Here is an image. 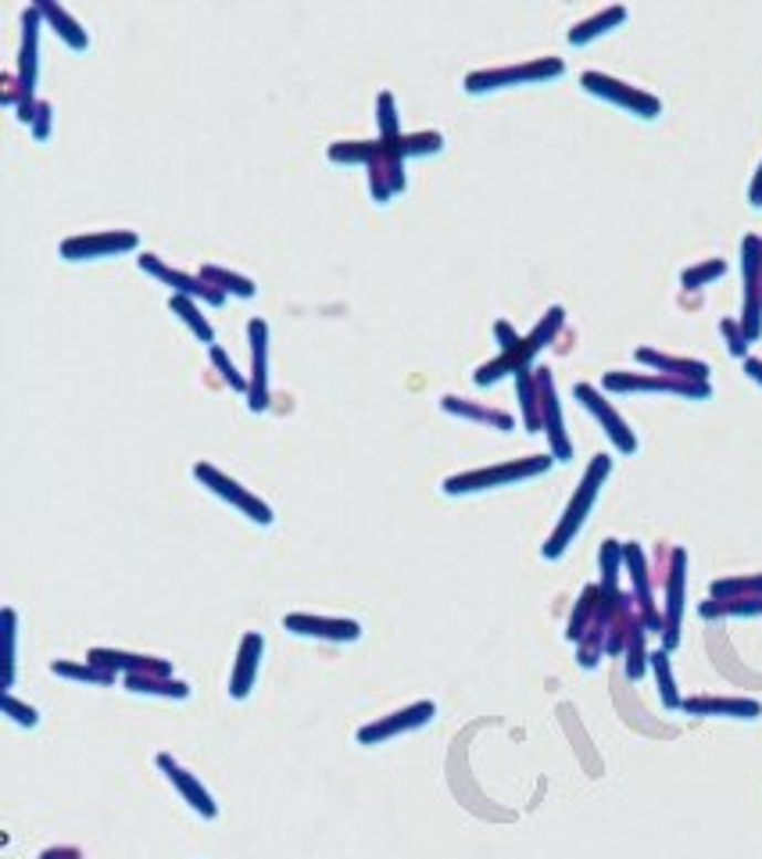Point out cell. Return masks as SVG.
I'll list each match as a JSON object with an SVG mask.
<instances>
[{"instance_id":"obj_1","label":"cell","mask_w":762,"mask_h":859,"mask_svg":"<svg viewBox=\"0 0 762 859\" xmlns=\"http://www.w3.org/2000/svg\"><path fill=\"white\" fill-rule=\"evenodd\" d=\"M608 473H613V459H608V455H594L591 465H587V473H584V480H581V488L573 491V499H570L566 512H562L559 526L552 531V537L544 541L541 555H544L547 563L562 559V555H566V548L576 541V534L584 531V523H587V516H591L594 502H598V494H602V488H605Z\"/></svg>"},{"instance_id":"obj_38","label":"cell","mask_w":762,"mask_h":859,"mask_svg":"<svg viewBox=\"0 0 762 859\" xmlns=\"http://www.w3.org/2000/svg\"><path fill=\"white\" fill-rule=\"evenodd\" d=\"M376 108H379V137H384V144H398L401 140V126H398V112H394V94H390V90L379 94Z\"/></svg>"},{"instance_id":"obj_16","label":"cell","mask_w":762,"mask_h":859,"mask_svg":"<svg viewBox=\"0 0 762 859\" xmlns=\"http://www.w3.org/2000/svg\"><path fill=\"white\" fill-rule=\"evenodd\" d=\"M136 262H140L144 273L158 276L161 283H169L173 294L194 297V301H208V305H222V301H226V294L219 291V286H211L205 276H187V273H179V269H169L158 259V254H140Z\"/></svg>"},{"instance_id":"obj_4","label":"cell","mask_w":762,"mask_h":859,"mask_svg":"<svg viewBox=\"0 0 762 859\" xmlns=\"http://www.w3.org/2000/svg\"><path fill=\"white\" fill-rule=\"evenodd\" d=\"M562 72H566V62H562V57H533V62H523V65L469 72L466 75V94H491V90H505V86L547 83V80H559Z\"/></svg>"},{"instance_id":"obj_6","label":"cell","mask_w":762,"mask_h":859,"mask_svg":"<svg viewBox=\"0 0 762 859\" xmlns=\"http://www.w3.org/2000/svg\"><path fill=\"white\" fill-rule=\"evenodd\" d=\"M581 86L591 97H602V101L616 104V108L630 112L637 118H659L662 115L659 97H651V94H645V90H637V86L623 83V80H613V75H605V72H584Z\"/></svg>"},{"instance_id":"obj_36","label":"cell","mask_w":762,"mask_h":859,"mask_svg":"<svg viewBox=\"0 0 762 859\" xmlns=\"http://www.w3.org/2000/svg\"><path fill=\"white\" fill-rule=\"evenodd\" d=\"M201 276H205L211 286H219L222 294H226V291L237 294V297H254V294H258L254 280L237 276V273H226V269H219V265H201Z\"/></svg>"},{"instance_id":"obj_23","label":"cell","mask_w":762,"mask_h":859,"mask_svg":"<svg viewBox=\"0 0 762 859\" xmlns=\"http://www.w3.org/2000/svg\"><path fill=\"white\" fill-rule=\"evenodd\" d=\"M90 662L97 667L112 670V673H173V662L169 659H158V656H133V652H115V648H94L90 652Z\"/></svg>"},{"instance_id":"obj_20","label":"cell","mask_w":762,"mask_h":859,"mask_svg":"<svg viewBox=\"0 0 762 859\" xmlns=\"http://www.w3.org/2000/svg\"><path fill=\"white\" fill-rule=\"evenodd\" d=\"M262 648H265V638L258 635V630H248V635L240 638L237 667H233V677H230V699L243 702L251 695V688L258 681V667H262Z\"/></svg>"},{"instance_id":"obj_19","label":"cell","mask_w":762,"mask_h":859,"mask_svg":"<svg viewBox=\"0 0 762 859\" xmlns=\"http://www.w3.org/2000/svg\"><path fill=\"white\" fill-rule=\"evenodd\" d=\"M369 190L379 205H387L394 193L405 190V158L398 147L379 140L376 158L369 161Z\"/></svg>"},{"instance_id":"obj_13","label":"cell","mask_w":762,"mask_h":859,"mask_svg":"<svg viewBox=\"0 0 762 859\" xmlns=\"http://www.w3.org/2000/svg\"><path fill=\"white\" fill-rule=\"evenodd\" d=\"M140 244V237L129 230H104V233H83L69 237L61 244V259L65 262H90V259H112V254L133 251Z\"/></svg>"},{"instance_id":"obj_39","label":"cell","mask_w":762,"mask_h":859,"mask_svg":"<svg viewBox=\"0 0 762 859\" xmlns=\"http://www.w3.org/2000/svg\"><path fill=\"white\" fill-rule=\"evenodd\" d=\"M723 273H727V262H723V259H709V262H702V265L683 269L680 283L688 286V291H698V286H706V283H712V280H720Z\"/></svg>"},{"instance_id":"obj_15","label":"cell","mask_w":762,"mask_h":859,"mask_svg":"<svg viewBox=\"0 0 762 859\" xmlns=\"http://www.w3.org/2000/svg\"><path fill=\"white\" fill-rule=\"evenodd\" d=\"M155 763H158V771L169 777V785L182 795V803H187L197 813V817H205V820L219 817V806H216V798H211V792L190 771H182V766L169 756V752H158Z\"/></svg>"},{"instance_id":"obj_28","label":"cell","mask_w":762,"mask_h":859,"mask_svg":"<svg viewBox=\"0 0 762 859\" xmlns=\"http://www.w3.org/2000/svg\"><path fill=\"white\" fill-rule=\"evenodd\" d=\"M602 601H605L602 584L584 587V595H581V606H576L573 620H570V630H566V638H570V641H576V645H581V641L587 638V630L594 627V620H598V612H602Z\"/></svg>"},{"instance_id":"obj_9","label":"cell","mask_w":762,"mask_h":859,"mask_svg":"<svg viewBox=\"0 0 762 859\" xmlns=\"http://www.w3.org/2000/svg\"><path fill=\"white\" fill-rule=\"evenodd\" d=\"M683 598H688V552H669V573H666V609H662V648L674 652L680 645V624H683Z\"/></svg>"},{"instance_id":"obj_49","label":"cell","mask_w":762,"mask_h":859,"mask_svg":"<svg viewBox=\"0 0 762 859\" xmlns=\"http://www.w3.org/2000/svg\"><path fill=\"white\" fill-rule=\"evenodd\" d=\"M744 373H749L752 380L762 387V362H759V358H744Z\"/></svg>"},{"instance_id":"obj_35","label":"cell","mask_w":762,"mask_h":859,"mask_svg":"<svg viewBox=\"0 0 762 859\" xmlns=\"http://www.w3.org/2000/svg\"><path fill=\"white\" fill-rule=\"evenodd\" d=\"M598 563H602V591L605 595H619V569L627 566V563H623V545H619V541H613V537L605 541Z\"/></svg>"},{"instance_id":"obj_42","label":"cell","mask_w":762,"mask_h":859,"mask_svg":"<svg viewBox=\"0 0 762 859\" xmlns=\"http://www.w3.org/2000/svg\"><path fill=\"white\" fill-rule=\"evenodd\" d=\"M14 641H19V627H14V609L8 606L4 609V662H8V673H4V691H11V684H14Z\"/></svg>"},{"instance_id":"obj_30","label":"cell","mask_w":762,"mask_h":859,"mask_svg":"<svg viewBox=\"0 0 762 859\" xmlns=\"http://www.w3.org/2000/svg\"><path fill=\"white\" fill-rule=\"evenodd\" d=\"M515 390H520V409H523V427L530 433H544V419H541V390H537V376L533 369L515 376Z\"/></svg>"},{"instance_id":"obj_3","label":"cell","mask_w":762,"mask_h":859,"mask_svg":"<svg viewBox=\"0 0 762 859\" xmlns=\"http://www.w3.org/2000/svg\"><path fill=\"white\" fill-rule=\"evenodd\" d=\"M562 323H566V308L562 305H555V308H547V315L544 319L533 326V334L530 337H523V348L520 352H512V355H501V358H494V362H487V366H480L477 369V380L480 387H487V384H494V380H501V376H520V373H526L530 369V362H533V355H541L547 344L555 341V334L562 329Z\"/></svg>"},{"instance_id":"obj_11","label":"cell","mask_w":762,"mask_h":859,"mask_svg":"<svg viewBox=\"0 0 762 859\" xmlns=\"http://www.w3.org/2000/svg\"><path fill=\"white\" fill-rule=\"evenodd\" d=\"M573 395H576V401H581L594 419H598L602 430L608 433V441L616 444L619 455H634V451H637V433L630 430L627 419H623V416L613 409V401H605L602 390L591 387V384H576Z\"/></svg>"},{"instance_id":"obj_5","label":"cell","mask_w":762,"mask_h":859,"mask_svg":"<svg viewBox=\"0 0 762 859\" xmlns=\"http://www.w3.org/2000/svg\"><path fill=\"white\" fill-rule=\"evenodd\" d=\"M602 387L613 390V395H634V390H648V395H674V398H688V401H706L712 398V384H698V380H674V376L662 373H605Z\"/></svg>"},{"instance_id":"obj_37","label":"cell","mask_w":762,"mask_h":859,"mask_svg":"<svg viewBox=\"0 0 762 859\" xmlns=\"http://www.w3.org/2000/svg\"><path fill=\"white\" fill-rule=\"evenodd\" d=\"M645 635H648V627L637 620L634 624V630H630V638H627V677L630 681H641L645 677V670H648V652H645Z\"/></svg>"},{"instance_id":"obj_40","label":"cell","mask_w":762,"mask_h":859,"mask_svg":"<svg viewBox=\"0 0 762 859\" xmlns=\"http://www.w3.org/2000/svg\"><path fill=\"white\" fill-rule=\"evenodd\" d=\"M720 334L727 337V352L734 358H749V334L741 329V319H723L720 323Z\"/></svg>"},{"instance_id":"obj_8","label":"cell","mask_w":762,"mask_h":859,"mask_svg":"<svg viewBox=\"0 0 762 859\" xmlns=\"http://www.w3.org/2000/svg\"><path fill=\"white\" fill-rule=\"evenodd\" d=\"M741 273H744V312L741 329L749 341L762 337V237H744L741 244Z\"/></svg>"},{"instance_id":"obj_33","label":"cell","mask_w":762,"mask_h":859,"mask_svg":"<svg viewBox=\"0 0 762 859\" xmlns=\"http://www.w3.org/2000/svg\"><path fill=\"white\" fill-rule=\"evenodd\" d=\"M648 667L655 673V681H659V695H662V705L666 710H680V691H677V681H674V667H669V652L666 648H659V652L648 656Z\"/></svg>"},{"instance_id":"obj_17","label":"cell","mask_w":762,"mask_h":859,"mask_svg":"<svg viewBox=\"0 0 762 859\" xmlns=\"http://www.w3.org/2000/svg\"><path fill=\"white\" fill-rule=\"evenodd\" d=\"M251 337V387H248V409L265 412L269 409V323L251 319L248 323Z\"/></svg>"},{"instance_id":"obj_34","label":"cell","mask_w":762,"mask_h":859,"mask_svg":"<svg viewBox=\"0 0 762 859\" xmlns=\"http://www.w3.org/2000/svg\"><path fill=\"white\" fill-rule=\"evenodd\" d=\"M169 308L179 315L182 323H187V326L194 329V337H201L205 344H216V329H211V323L201 315V308L194 305V297L173 294V297H169Z\"/></svg>"},{"instance_id":"obj_27","label":"cell","mask_w":762,"mask_h":859,"mask_svg":"<svg viewBox=\"0 0 762 859\" xmlns=\"http://www.w3.org/2000/svg\"><path fill=\"white\" fill-rule=\"evenodd\" d=\"M627 8L623 4H613V8H605V11H598L594 19H584L581 25H573L570 29V43L573 48H584V43H591V40H598V36H605V33H613V29H619L623 22H627Z\"/></svg>"},{"instance_id":"obj_24","label":"cell","mask_w":762,"mask_h":859,"mask_svg":"<svg viewBox=\"0 0 762 859\" xmlns=\"http://www.w3.org/2000/svg\"><path fill=\"white\" fill-rule=\"evenodd\" d=\"M40 8H25L22 11V62H19V90L22 97H33L36 86V36H40Z\"/></svg>"},{"instance_id":"obj_10","label":"cell","mask_w":762,"mask_h":859,"mask_svg":"<svg viewBox=\"0 0 762 859\" xmlns=\"http://www.w3.org/2000/svg\"><path fill=\"white\" fill-rule=\"evenodd\" d=\"M434 716H437V705H434L430 699L411 702V705H405V710H398V713L379 716V720H373V723H365V727H358V745L390 742V737L408 734V731H419V727H426V723H434Z\"/></svg>"},{"instance_id":"obj_47","label":"cell","mask_w":762,"mask_h":859,"mask_svg":"<svg viewBox=\"0 0 762 859\" xmlns=\"http://www.w3.org/2000/svg\"><path fill=\"white\" fill-rule=\"evenodd\" d=\"M749 201H752V208H762V165H759V172H755L752 187H749Z\"/></svg>"},{"instance_id":"obj_18","label":"cell","mask_w":762,"mask_h":859,"mask_svg":"<svg viewBox=\"0 0 762 859\" xmlns=\"http://www.w3.org/2000/svg\"><path fill=\"white\" fill-rule=\"evenodd\" d=\"M283 627L298 638H323V641H358L362 638V624L341 620V616L291 612V616H283Z\"/></svg>"},{"instance_id":"obj_7","label":"cell","mask_w":762,"mask_h":859,"mask_svg":"<svg viewBox=\"0 0 762 859\" xmlns=\"http://www.w3.org/2000/svg\"><path fill=\"white\" fill-rule=\"evenodd\" d=\"M194 476H197V484L201 488H208L216 499H222V502H230L233 509H240L243 516L248 520H254V523H262V526H269L272 520V509L258 499V494H251L248 488H240L233 476H226L222 470H216L211 462H194Z\"/></svg>"},{"instance_id":"obj_32","label":"cell","mask_w":762,"mask_h":859,"mask_svg":"<svg viewBox=\"0 0 762 859\" xmlns=\"http://www.w3.org/2000/svg\"><path fill=\"white\" fill-rule=\"evenodd\" d=\"M706 620H716V616H762V595H738V598H709L702 601Z\"/></svg>"},{"instance_id":"obj_31","label":"cell","mask_w":762,"mask_h":859,"mask_svg":"<svg viewBox=\"0 0 762 859\" xmlns=\"http://www.w3.org/2000/svg\"><path fill=\"white\" fill-rule=\"evenodd\" d=\"M51 673L54 677H69V681H80V684H97V688H108L115 684V673L97 667V662H69V659H54L51 662Z\"/></svg>"},{"instance_id":"obj_26","label":"cell","mask_w":762,"mask_h":859,"mask_svg":"<svg viewBox=\"0 0 762 859\" xmlns=\"http://www.w3.org/2000/svg\"><path fill=\"white\" fill-rule=\"evenodd\" d=\"M122 684L133 695H158V699H190V684L176 681L173 673H129L122 677Z\"/></svg>"},{"instance_id":"obj_25","label":"cell","mask_w":762,"mask_h":859,"mask_svg":"<svg viewBox=\"0 0 762 859\" xmlns=\"http://www.w3.org/2000/svg\"><path fill=\"white\" fill-rule=\"evenodd\" d=\"M440 409L451 412V416H459V419H472V423H483V427H491V430H501V433H509V430L515 427V419H512L509 412L487 409V405H477V401H469V398L445 395V398H440Z\"/></svg>"},{"instance_id":"obj_43","label":"cell","mask_w":762,"mask_h":859,"mask_svg":"<svg viewBox=\"0 0 762 859\" xmlns=\"http://www.w3.org/2000/svg\"><path fill=\"white\" fill-rule=\"evenodd\" d=\"M211 362H216L219 373L226 376V380H230V387H233V390H243V395H248V387H251V384L237 373V366L230 362V355H226V352L219 348V344H211Z\"/></svg>"},{"instance_id":"obj_45","label":"cell","mask_w":762,"mask_h":859,"mask_svg":"<svg viewBox=\"0 0 762 859\" xmlns=\"http://www.w3.org/2000/svg\"><path fill=\"white\" fill-rule=\"evenodd\" d=\"M494 337L501 341V355H512V352H520V348H523V337L515 334V329H512L505 319H498V323H494Z\"/></svg>"},{"instance_id":"obj_22","label":"cell","mask_w":762,"mask_h":859,"mask_svg":"<svg viewBox=\"0 0 762 859\" xmlns=\"http://www.w3.org/2000/svg\"><path fill=\"white\" fill-rule=\"evenodd\" d=\"M634 358L648 366V373H662V376H674V380H698V384H709V366L706 362H695V358H677V355H666V352H655V348H637Z\"/></svg>"},{"instance_id":"obj_48","label":"cell","mask_w":762,"mask_h":859,"mask_svg":"<svg viewBox=\"0 0 762 859\" xmlns=\"http://www.w3.org/2000/svg\"><path fill=\"white\" fill-rule=\"evenodd\" d=\"M40 859H83V852L80 849H48V852H40Z\"/></svg>"},{"instance_id":"obj_44","label":"cell","mask_w":762,"mask_h":859,"mask_svg":"<svg viewBox=\"0 0 762 859\" xmlns=\"http://www.w3.org/2000/svg\"><path fill=\"white\" fill-rule=\"evenodd\" d=\"M4 713L14 723H22V727H36V723H40V713L33 710V705H22L19 699L11 695V691H4Z\"/></svg>"},{"instance_id":"obj_14","label":"cell","mask_w":762,"mask_h":859,"mask_svg":"<svg viewBox=\"0 0 762 859\" xmlns=\"http://www.w3.org/2000/svg\"><path fill=\"white\" fill-rule=\"evenodd\" d=\"M623 563H627L630 584H634L637 616H641V624L648 627V635H662V612L655 609V598H651V577H648L645 548L637 545V541H627V545H623Z\"/></svg>"},{"instance_id":"obj_29","label":"cell","mask_w":762,"mask_h":859,"mask_svg":"<svg viewBox=\"0 0 762 859\" xmlns=\"http://www.w3.org/2000/svg\"><path fill=\"white\" fill-rule=\"evenodd\" d=\"M40 14L43 19H51V25H54V33L69 43L72 51H86L90 48V36H86V29L72 19V14L65 11V8H58V4H48V0H40Z\"/></svg>"},{"instance_id":"obj_12","label":"cell","mask_w":762,"mask_h":859,"mask_svg":"<svg viewBox=\"0 0 762 859\" xmlns=\"http://www.w3.org/2000/svg\"><path fill=\"white\" fill-rule=\"evenodd\" d=\"M533 376H537V390H541V419H544L547 444H552V459L570 462L573 441L566 433V419H562V401L555 395V376H552V369H533Z\"/></svg>"},{"instance_id":"obj_2","label":"cell","mask_w":762,"mask_h":859,"mask_svg":"<svg viewBox=\"0 0 762 859\" xmlns=\"http://www.w3.org/2000/svg\"><path fill=\"white\" fill-rule=\"evenodd\" d=\"M555 465L552 455H526V459H512L501 465H487V470H469L459 476L445 480V494H477V491H494V488H512L520 480H533L547 473Z\"/></svg>"},{"instance_id":"obj_21","label":"cell","mask_w":762,"mask_h":859,"mask_svg":"<svg viewBox=\"0 0 762 859\" xmlns=\"http://www.w3.org/2000/svg\"><path fill=\"white\" fill-rule=\"evenodd\" d=\"M680 710L688 716H723V720H759L762 702L755 699H720V695H695L683 699Z\"/></svg>"},{"instance_id":"obj_41","label":"cell","mask_w":762,"mask_h":859,"mask_svg":"<svg viewBox=\"0 0 762 859\" xmlns=\"http://www.w3.org/2000/svg\"><path fill=\"white\" fill-rule=\"evenodd\" d=\"M379 144H333L330 161H373Z\"/></svg>"},{"instance_id":"obj_46","label":"cell","mask_w":762,"mask_h":859,"mask_svg":"<svg viewBox=\"0 0 762 859\" xmlns=\"http://www.w3.org/2000/svg\"><path fill=\"white\" fill-rule=\"evenodd\" d=\"M48 133H51V104L40 101V104H36V115H33V137H36V140H48Z\"/></svg>"}]
</instances>
